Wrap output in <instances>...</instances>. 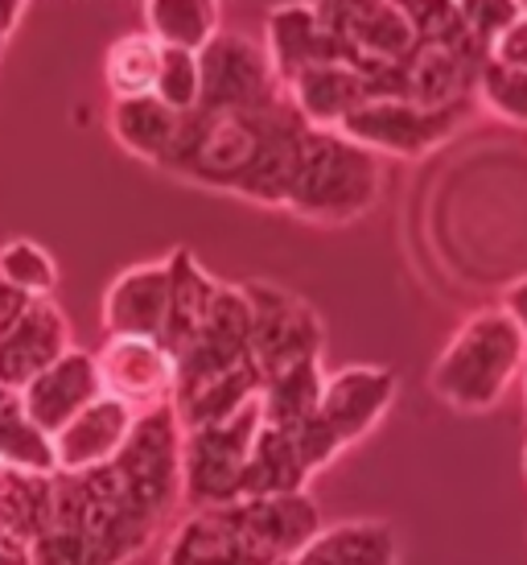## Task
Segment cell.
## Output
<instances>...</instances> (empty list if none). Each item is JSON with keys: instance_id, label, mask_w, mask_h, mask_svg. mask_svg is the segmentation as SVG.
Returning <instances> with one entry per match:
<instances>
[{"instance_id": "31", "label": "cell", "mask_w": 527, "mask_h": 565, "mask_svg": "<svg viewBox=\"0 0 527 565\" xmlns=\"http://www.w3.org/2000/svg\"><path fill=\"white\" fill-rule=\"evenodd\" d=\"M519 9H524V4H507V0H478V4H462V21H465V30L474 33V42L491 54L495 38L512 25L515 17H519Z\"/></svg>"}, {"instance_id": "25", "label": "cell", "mask_w": 527, "mask_h": 565, "mask_svg": "<svg viewBox=\"0 0 527 565\" xmlns=\"http://www.w3.org/2000/svg\"><path fill=\"white\" fill-rule=\"evenodd\" d=\"M322 393H326V367H322V360L293 363L289 372H280V376H272L264 384L260 393L264 425L289 429V425L310 422V417H318Z\"/></svg>"}, {"instance_id": "29", "label": "cell", "mask_w": 527, "mask_h": 565, "mask_svg": "<svg viewBox=\"0 0 527 565\" xmlns=\"http://www.w3.org/2000/svg\"><path fill=\"white\" fill-rule=\"evenodd\" d=\"M0 277L13 289H21V294H30V298H50L58 289L54 256L42 244H33V239H9L0 248Z\"/></svg>"}, {"instance_id": "7", "label": "cell", "mask_w": 527, "mask_h": 565, "mask_svg": "<svg viewBox=\"0 0 527 565\" xmlns=\"http://www.w3.org/2000/svg\"><path fill=\"white\" fill-rule=\"evenodd\" d=\"M198 111H264L284 99L268 50L239 30H218L198 54Z\"/></svg>"}, {"instance_id": "12", "label": "cell", "mask_w": 527, "mask_h": 565, "mask_svg": "<svg viewBox=\"0 0 527 565\" xmlns=\"http://www.w3.org/2000/svg\"><path fill=\"white\" fill-rule=\"evenodd\" d=\"M170 322V260L125 268L104 294V330L108 339H144L161 343Z\"/></svg>"}, {"instance_id": "18", "label": "cell", "mask_w": 527, "mask_h": 565, "mask_svg": "<svg viewBox=\"0 0 527 565\" xmlns=\"http://www.w3.org/2000/svg\"><path fill=\"white\" fill-rule=\"evenodd\" d=\"M289 104L301 111V120L310 128H338L346 116H355L367 99H372V87L358 75L355 66L346 63H322L301 71L289 87Z\"/></svg>"}, {"instance_id": "20", "label": "cell", "mask_w": 527, "mask_h": 565, "mask_svg": "<svg viewBox=\"0 0 527 565\" xmlns=\"http://www.w3.org/2000/svg\"><path fill=\"white\" fill-rule=\"evenodd\" d=\"M293 565H400V541L388 520H342L313 536Z\"/></svg>"}, {"instance_id": "4", "label": "cell", "mask_w": 527, "mask_h": 565, "mask_svg": "<svg viewBox=\"0 0 527 565\" xmlns=\"http://www.w3.org/2000/svg\"><path fill=\"white\" fill-rule=\"evenodd\" d=\"M384 194V166L338 128H305L284 211L305 223L342 227L363 220Z\"/></svg>"}, {"instance_id": "24", "label": "cell", "mask_w": 527, "mask_h": 565, "mask_svg": "<svg viewBox=\"0 0 527 565\" xmlns=\"http://www.w3.org/2000/svg\"><path fill=\"white\" fill-rule=\"evenodd\" d=\"M54 508V475H33L4 467V491H0V536H13L25 545H37L50 524Z\"/></svg>"}, {"instance_id": "9", "label": "cell", "mask_w": 527, "mask_h": 565, "mask_svg": "<svg viewBox=\"0 0 527 565\" xmlns=\"http://www.w3.org/2000/svg\"><path fill=\"white\" fill-rule=\"evenodd\" d=\"M244 363H251V306L244 298V285H223L206 327L198 330V339L178 355L173 405L202 393L206 384L239 372Z\"/></svg>"}, {"instance_id": "11", "label": "cell", "mask_w": 527, "mask_h": 565, "mask_svg": "<svg viewBox=\"0 0 527 565\" xmlns=\"http://www.w3.org/2000/svg\"><path fill=\"white\" fill-rule=\"evenodd\" d=\"M400 380L391 367H375V363H355L342 367L334 376H326V393L318 405V417L330 425V434L338 438V446H355L372 434L375 425L388 417V408L396 405Z\"/></svg>"}, {"instance_id": "35", "label": "cell", "mask_w": 527, "mask_h": 565, "mask_svg": "<svg viewBox=\"0 0 527 565\" xmlns=\"http://www.w3.org/2000/svg\"><path fill=\"white\" fill-rule=\"evenodd\" d=\"M25 13H30V4H21V0H0V54H4L9 38L17 33V25H21Z\"/></svg>"}, {"instance_id": "22", "label": "cell", "mask_w": 527, "mask_h": 565, "mask_svg": "<svg viewBox=\"0 0 527 565\" xmlns=\"http://www.w3.org/2000/svg\"><path fill=\"white\" fill-rule=\"evenodd\" d=\"M313 471L297 455V441L289 429L260 425L251 446L248 471L239 479V500H272V495H297L305 491Z\"/></svg>"}, {"instance_id": "17", "label": "cell", "mask_w": 527, "mask_h": 565, "mask_svg": "<svg viewBox=\"0 0 527 565\" xmlns=\"http://www.w3.org/2000/svg\"><path fill=\"white\" fill-rule=\"evenodd\" d=\"M268 58H272V71H277L280 87L310 71V66L322 63H338V46L330 30L318 17V4H277L268 13Z\"/></svg>"}, {"instance_id": "5", "label": "cell", "mask_w": 527, "mask_h": 565, "mask_svg": "<svg viewBox=\"0 0 527 565\" xmlns=\"http://www.w3.org/2000/svg\"><path fill=\"white\" fill-rule=\"evenodd\" d=\"M264 425L260 401H251L232 422L182 429V500L190 512H211L239 500V479L248 471L251 446Z\"/></svg>"}, {"instance_id": "27", "label": "cell", "mask_w": 527, "mask_h": 565, "mask_svg": "<svg viewBox=\"0 0 527 565\" xmlns=\"http://www.w3.org/2000/svg\"><path fill=\"white\" fill-rule=\"evenodd\" d=\"M157 71H161V46L149 33H125L104 54V83H108L111 99L153 95Z\"/></svg>"}, {"instance_id": "1", "label": "cell", "mask_w": 527, "mask_h": 565, "mask_svg": "<svg viewBox=\"0 0 527 565\" xmlns=\"http://www.w3.org/2000/svg\"><path fill=\"white\" fill-rule=\"evenodd\" d=\"M182 500V425L170 408L140 417L120 455L78 475H54V508L37 565H128L153 545Z\"/></svg>"}, {"instance_id": "30", "label": "cell", "mask_w": 527, "mask_h": 565, "mask_svg": "<svg viewBox=\"0 0 527 565\" xmlns=\"http://www.w3.org/2000/svg\"><path fill=\"white\" fill-rule=\"evenodd\" d=\"M153 95L178 116L198 111L202 99V79H198V54L186 50H161V71H157Z\"/></svg>"}, {"instance_id": "6", "label": "cell", "mask_w": 527, "mask_h": 565, "mask_svg": "<svg viewBox=\"0 0 527 565\" xmlns=\"http://www.w3.org/2000/svg\"><path fill=\"white\" fill-rule=\"evenodd\" d=\"M244 298L251 306V363L264 384L301 360H322L326 327L301 294L272 281H244Z\"/></svg>"}, {"instance_id": "14", "label": "cell", "mask_w": 527, "mask_h": 565, "mask_svg": "<svg viewBox=\"0 0 527 565\" xmlns=\"http://www.w3.org/2000/svg\"><path fill=\"white\" fill-rule=\"evenodd\" d=\"M71 322L54 298H37L30 315L9 334H0V388H25L50 363H58L71 351Z\"/></svg>"}, {"instance_id": "36", "label": "cell", "mask_w": 527, "mask_h": 565, "mask_svg": "<svg viewBox=\"0 0 527 565\" xmlns=\"http://www.w3.org/2000/svg\"><path fill=\"white\" fill-rule=\"evenodd\" d=\"M0 565H37L33 562V545L13 541V536H0Z\"/></svg>"}, {"instance_id": "37", "label": "cell", "mask_w": 527, "mask_h": 565, "mask_svg": "<svg viewBox=\"0 0 527 565\" xmlns=\"http://www.w3.org/2000/svg\"><path fill=\"white\" fill-rule=\"evenodd\" d=\"M0 491H4V467H0Z\"/></svg>"}, {"instance_id": "8", "label": "cell", "mask_w": 527, "mask_h": 565, "mask_svg": "<svg viewBox=\"0 0 527 565\" xmlns=\"http://www.w3.org/2000/svg\"><path fill=\"white\" fill-rule=\"evenodd\" d=\"M474 104H458V108H417L408 99H367L355 116H346L338 132L346 141L363 145L375 158H404L417 161L429 158L433 149L450 141L462 128Z\"/></svg>"}, {"instance_id": "15", "label": "cell", "mask_w": 527, "mask_h": 565, "mask_svg": "<svg viewBox=\"0 0 527 565\" xmlns=\"http://www.w3.org/2000/svg\"><path fill=\"white\" fill-rule=\"evenodd\" d=\"M137 413L125 408L111 396H99L92 408H83L75 422L66 425L63 434H54V462H58V475H78V471H95L111 458L120 455L137 429Z\"/></svg>"}, {"instance_id": "16", "label": "cell", "mask_w": 527, "mask_h": 565, "mask_svg": "<svg viewBox=\"0 0 527 565\" xmlns=\"http://www.w3.org/2000/svg\"><path fill=\"white\" fill-rule=\"evenodd\" d=\"M161 565H272L248 533L239 529L232 508H211V512H190L173 529Z\"/></svg>"}, {"instance_id": "3", "label": "cell", "mask_w": 527, "mask_h": 565, "mask_svg": "<svg viewBox=\"0 0 527 565\" xmlns=\"http://www.w3.org/2000/svg\"><path fill=\"white\" fill-rule=\"evenodd\" d=\"M527 367V339L503 306L474 310L453 330L445 351L429 367V388L453 413L478 417L503 405L519 372Z\"/></svg>"}, {"instance_id": "23", "label": "cell", "mask_w": 527, "mask_h": 565, "mask_svg": "<svg viewBox=\"0 0 527 565\" xmlns=\"http://www.w3.org/2000/svg\"><path fill=\"white\" fill-rule=\"evenodd\" d=\"M144 25H149L144 33L161 50H186V54H202L223 30L215 0H149Z\"/></svg>"}, {"instance_id": "33", "label": "cell", "mask_w": 527, "mask_h": 565, "mask_svg": "<svg viewBox=\"0 0 527 565\" xmlns=\"http://www.w3.org/2000/svg\"><path fill=\"white\" fill-rule=\"evenodd\" d=\"M37 298H30V294H21V289H13V285L0 277V334H9V330L21 322V318L30 315V306Z\"/></svg>"}, {"instance_id": "34", "label": "cell", "mask_w": 527, "mask_h": 565, "mask_svg": "<svg viewBox=\"0 0 527 565\" xmlns=\"http://www.w3.org/2000/svg\"><path fill=\"white\" fill-rule=\"evenodd\" d=\"M507 315H512V322L519 327V334L527 339V273L519 277V281L507 285V294H503V301H498Z\"/></svg>"}, {"instance_id": "13", "label": "cell", "mask_w": 527, "mask_h": 565, "mask_svg": "<svg viewBox=\"0 0 527 565\" xmlns=\"http://www.w3.org/2000/svg\"><path fill=\"white\" fill-rule=\"evenodd\" d=\"M99 396H104L99 363H95L92 351H78V347H71L63 360L50 363L42 376L21 388V401L30 408L33 425L46 438L63 434L66 425L75 422L83 408H92Z\"/></svg>"}, {"instance_id": "2", "label": "cell", "mask_w": 527, "mask_h": 565, "mask_svg": "<svg viewBox=\"0 0 527 565\" xmlns=\"http://www.w3.org/2000/svg\"><path fill=\"white\" fill-rule=\"evenodd\" d=\"M305 128L310 125L289 95L264 111H190L161 170L194 186L227 190L248 203L284 211Z\"/></svg>"}, {"instance_id": "28", "label": "cell", "mask_w": 527, "mask_h": 565, "mask_svg": "<svg viewBox=\"0 0 527 565\" xmlns=\"http://www.w3.org/2000/svg\"><path fill=\"white\" fill-rule=\"evenodd\" d=\"M474 104H482L503 125L527 128V71L486 58L474 83Z\"/></svg>"}, {"instance_id": "10", "label": "cell", "mask_w": 527, "mask_h": 565, "mask_svg": "<svg viewBox=\"0 0 527 565\" xmlns=\"http://www.w3.org/2000/svg\"><path fill=\"white\" fill-rule=\"evenodd\" d=\"M104 396L120 401L137 417H149L157 408H170L178 393V360L161 343L144 339H108L95 355Z\"/></svg>"}, {"instance_id": "32", "label": "cell", "mask_w": 527, "mask_h": 565, "mask_svg": "<svg viewBox=\"0 0 527 565\" xmlns=\"http://www.w3.org/2000/svg\"><path fill=\"white\" fill-rule=\"evenodd\" d=\"M486 58L503 66H515V71H527V4L519 9V17H515L512 25L498 33Z\"/></svg>"}, {"instance_id": "21", "label": "cell", "mask_w": 527, "mask_h": 565, "mask_svg": "<svg viewBox=\"0 0 527 565\" xmlns=\"http://www.w3.org/2000/svg\"><path fill=\"white\" fill-rule=\"evenodd\" d=\"M182 125H186V116L170 111L157 95L111 99V111H108V128L111 137H116V145L128 149L132 158L153 161V166H161V161L170 158V149L182 137Z\"/></svg>"}, {"instance_id": "26", "label": "cell", "mask_w": 527, "mask_h": 565, "mask_svg": "<svg viewBox=\"0 0 527 565\" xmlns=\"http://www.w3.org/2000/svg\"><path fill=\"white\" fill-rule=\"evenodd\" d=\"M0 467L33 475H58L54 441L33 425L17 388H0Z\"/></svg>"}, {"instance_id": "19", "label": "cell", "mask_w": 527, "mask_h": 565, "mask_svg": "<svg viewBox=\"0 0 527 565\" xmlns=\"http://www.w3.org/2000/svg\"><path fill=\"white\" fill-rule=\"evenodd\" d=\"M165 260H170V322H165L161 347L178 360L198 339V330L206 327L223 281H215L190 248H173Z\"/></svg>"}]
</instances>
